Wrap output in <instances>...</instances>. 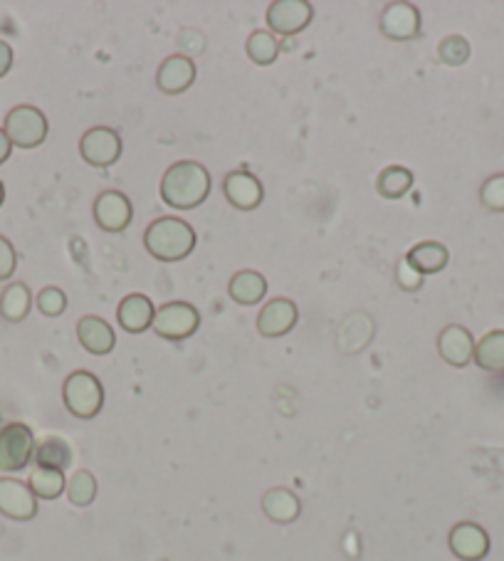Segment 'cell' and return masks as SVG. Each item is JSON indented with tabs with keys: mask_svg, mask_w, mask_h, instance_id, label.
Returning <instances> with one entry per match:
<instances>
[{
	"mask_svg": "<svg viewBox=\"0 0 504 561\" xmlns=\"http://www.w3.org/2000/svg\"><path fill=\"white\" fill-rule=\"evenodd\" d=\"M210 173L198 161H176L161 176V201L173 211H193L206 203Z\"/></svg>",
	"mask_w": 504,
	"mask_h": 561,
	"instance_id": "cell-1",
	"label": "cell"
},
{
	"mask_svg": "<svg viewBox=\"0 0 504 561\" xmlns=\"http://www.w3.org/2000/svg\"><path fill=\"white\" fill-rule=\"evenodd\" d=\"M144 245L149 250V255H154L161 262L186 260L193 253V248H196V230L183 218H156L146 228Z\"/></svg>",
	"mask_w": 504,
	"mask_h": 561,
	"instance_id": "cell-2",
	"label": "cell"
},
{
	"mask_svg": "<svg viewBox=\"0 0 504 561\" xmlns=\"http://www.w3.org/2000/svg\"><path fill=\"white\" fill-rule=\"evenodd\" d=\"M62 401H65L67 411L75 418L89 421V418L97 416L104 406V386L89 371H75L65 379L62 386Z\"/></svg>",
	"mask_w": 504,
	"mask_h": 561,
	"instance_id": "cell-3",
	"label": "cell"
},
{
	"mask_svg": "<svg viewBox=\"0 0 504 561\" xmlns=\"http://www.w3.org/2000/svg\"><path fill=\"white\" fill-rule=\"evenodd\" d=\"M35 458V433L25 423L0 428V473H20Z\"/></svg>",
	"mask_w": 504,
	"mask_h": 561,
	"instance_id": "cell-4",
	"label": "cell"
},
{
	"mask_svg": "<svg viewBox=\"0 0 504 561\" xmlns=\"http://www.w3.org/2000/svg\"><path fill=\"white\" fill-rule=\"evenodd\" d=\"M201 327V314L193 307L191 302H166L161 307H156L154 314V329L159 337L168 339V342H183V339L193 337Z\"/></svg>",
	"mask_w": 504,
	"mask_h": 561,
	"instance_id": "cell-5",
	"label": "cell"
},
{
	"mask_svg": "<svg viewBox=\"0 0 504 561\" xmlns=\"http://www.w3.org/2000/svg\"><path fill=\"white\" fill-rule=\"evenodd\" d=\"M3 131L8 134L10 144L18 146V149H35V146H40L47 139L50 124H47V117L38 107L20 104V107L8 112Z\"/></svg>",
	"mask_w": 504,
	"mask_h": 561,
	"instance_id": "cell-6",
	"label": "cell"
},
{
	"mask_svg": "<svg viewBox=\"0 0 504 561\" xmlns=\"http://www.w3.org/2000/svg\"><path fill=\"white\" fill-rule=\"evenodd\" d=\"M80 154L94 169H109L122 156V136L109 127H92L84 131L80 141Z\"/></svg>",
	"mask_w": 504,
	"mask_h": 561,
	"instance_id": "cell-7",
	"label": "cell"
},
{
	"mask_svg": "<svg viewBox=\"0 0 504 561\" xmlns=\"http://www.w3.org/2000/svg\"><path fill=\"white\" fill-rule=\"evenodd\" d=\"M314 18V8L307 0H275L267 8V25H270L272 35H282V38H294L302 33Z\"/></svg>",
	"mask_w": 504,
	"mask_h": 561,
	"instance_id": "cell-8",
	"label": "cell"
},
{
	"mask_svg": "<svg viewBox=\"0 0 504 561\" xmlns=\"http://www.w3.org/2000/svg\"><path fill=\"white\" fill-rule=\"evenodd\" d=\"M0 515L15 522H28L38 515V497L30 485L15 477H0Z\"/></svg>",
	"mask_w": 504,
	"mask_h": 561,
	"instance_id": "cell-9",
	"label": "cell"
},
{
	"mask_svg": "<svg viewBox=\"0 0 504 561\" xmlns=\"http://www.w3.org/2000/svg\"><path fill=\"white\" fill-rule=\"evenodd\" d=\"M134 218L129 196L122 191H102L94 198V220L107 233H122Z\"/></svg>",
	"mask_w": 504,
	"mask_h": 561,
	"instance_id": "cell-10",
	"label": "cell"
},
{
	"mask_svg": "<svg viewBox=\"0 0 504 561\" xmlns=\"http://www.w3.org/2000/svg\"><path fill=\"white\" fill-rule=\"evenodd\" d=\"M378 28L386 35L388 40H396V43H406L413 40L420 30V13L416 5L411 3H388L383 8L381 18H378Z\"/></svg>",
	"mask_w": 504,
	"mask_h": 561,
	"instance_id": "cell-11",
	"label": "cell"
},
{
	"mask_svg": "<svg viewBox=\"0 0 504 561\" xmlns=\"http://www.w3.org/2000/svg\"><path fill=\"white\" fill-rule=\"evenodd\" d=\"M450 552L462 561H482L490 554V537L475 522H460L450 529Z\"/></svg>",
	"mask_w": 504,
	"mask_h": 561,
	"instance_id": "cell-12",
	"label": "cell"
},
{
	"mask_svg": "<svg viewBox=\"0 0 504 561\" xmlns=\"http://www.w3.org/2000/svg\"><path fill=\"white\" fill-rule=\"evenodd\" d=\"M297 317V304L287 300V297H277V300L267 302L260 309V314H257V332L267 339L285 337L287 332H292L294 324H297Z\"/></svg>",
	"mask_w": 504,
	"mask_h": 561,
	"instance_id": "cell-13",
	"label": "cell"
},
{
	"mask_svg": "<svg viewBox=\"0 0 504 561\" xmlns=\"http://www.w3.org/2000/svg\"><path fill=\"white\" fill-rule=\"evenodd\" d=\"M223 193L238 211H255L265 198L262 183L250 171H230L223 181Z\"/></svg>",
	"mask_w": 504,
	"mask_h": 561,
	"instance_id": "cell-14",
	"label": "cell"
},
{
	"mask_svg": "<svg viewBox=\"0 0 504 561\" xmlns=\"http://www.w3.org/2000/svg\"><path fill=\"white\" fill-rule=\"evenodd\" d=\"M438 351L445 364L465 369L475 356V339H472L470 329L460 327V324H448L438 337Z\"/></svg>",
	"mask_w": 504,
	"mask_h": 561,
	"instance_id": "cell-15",
	"label": "cell"
},
{
	"mask_svg": "<svg viewBox=\"0 0 504 561\" xmlns=\"http://www.w3.org/2000/svg\"><path fill=\"white\" fill-rule=\"evenodd\" d=\"M196 62L188 55H171L156 72V87L164 94H181L196 82Z\"/></svg>",
	"mask_w": 504,
	"mask_h": 561,
	"instance_id": "cell-16",
	"label": "cell"
},
{
	"mask_svg": "<svg viewBox=\"0 0 504 561\" xmlns=\"http://www.w3.org/2000/svg\"><path fill=\"white\" fill-rule=\"evenodd\" d=\"M154 314L156 307L154 302L149 300L146 295H126L117 307V322L119 327L126 329L129 334H141L146 329H151L154 324Z\"/></svg>",
	"mask_w": 504,
	"mask_h": 561,
	"instance_id": "cell-17",
	"label": "cell"
},
{
	"mask_svg": "<svg viewBox=\"0 0 504 561\" xmlns=\"http://www.w3.org/2000/svg\"><path fill=\"white\" fill-rule=\"evenodd\" d=\"M77 339L89 354L94 356H104L117 346V337H114L112 324L104 322L102 317H94V314H87L77 322Z\"/></svg>",
	"mask_w": 504,
	"mask_h": 561,
	"instance_id": "cell-18",
	"label": "cell"
},
{
	"mask_svg": "<svg viewBox=\"0 0 504 561\" xmlns=\"http://www.w3.org/2000/svg\"><path fill=\"white\" fill-rule=\"evenodd\" d=\"M228 295L230 300L243 304V307H252V304L262 302L267 295L265 275H260L257 270L235 272L228 282Z\"/></svg>",
	"mask_w": 504,
	"mask_h": 561,
	"instance_id": "cell-19",
	"label": "cell"
},
{
	"mask_svg": "<svg viewBox=\"0 0 504 561\" xmlns=\"http://www.w3.org/2000/svg\"><path fill=\"white\" fill-rule=\"evenodd\" d=\"M413 267L420 272V275H435V272L445 270L448 267L450 253L443 243L438 240H423V243L413 245L406 255H403Z\"/></svg>",
	"mask_w": 504,
	"mask_h": 561,
	"instance_id": "cell-20",
	"label": "cell"
},
{
	"mask_svg": "<svg viewBox=\"0 0 504 561\" xmlns=\"http://www.w3.org/2000/svg\"><path fill=\"white\" fill-rule=\"evenodd\" d=\"M262 510H265V515L270 517L272 522L290 524L299 517V512H302V502H299V497L294 495L292 490H287V487H272V490H267L265 497H262Z\"/></svg>",
	"mask_w": 504,
	"mask_h": 561,
	"instance_id": "cell-21",
	"label": "cell"
},
{
	"mask_svg": "<svg viewBox=\"0 0 504 561\" xmlns=\"http://www.w3.org/2000/svg\"><path fill=\"white\" fill-rule=\"evenodd\" d=\"M33 460L38 468H52L65 473V470L72 465V460H75V455H72V448L67 440L57 438V435H50V438L40 440V443L35 445Z\"/></svg>",
	"mask_w": 504,
	"mask_h": 561,
	"instance_id": "cell-22",
	"label": "cell"
},
{
	"mask_svg": "<svg viewBox=\"0 0 504 561\" xmlns=\"http://www.w3.org/2000/svg\"><path fill=\"white\" fill-rule=\"evenodd\" d=\"M482 371H504V329L485 334L475 344V356H472Z\"/></svg>",
	"mask_w": 504,
	"mask_h": 561,
	"instance_id": "cell-23",
	"label": "cell"
},
{
	"mask_svg": "<svg viewBox=\"0 0 504 561\" xmlns=\"http://www.w3.org/2000/svg\"><path fill=\"white\" fill-rule=\"evenodd\" d=\"M30 307H33V295H30L28 285H23V282H13L0 295V314L8 322H23L30 314Z\"/></svg>",
	"mask_w": 504,
	"mask_h": 561,
	"instance_id": "cell-24",
	"label": "cell"
},
{
	"mask_svg": "<svg viewBox=\"0 0 504 561\" xmlns=\"http://www.w3.org/2000/svg\"><path fill=\"white\" fill-rule=\"evenodd\" d=\"M413 188V171L406 166H386L376 178V191L388 201H398Z\"/></svg>",
	"mask_w": 504,
	"mask_h": 561,
	"instance_id": "cell-25",
	"label": "cell"
},
{
	"mask_svg": "<svg viewBox=\"0 0 504 561\" xmlns=\"http://www.w3.org/2000/svg\"><path fill=\"white\" fill-rule=\"evenodd\" d=\"M28 485L38 500H57V497L67 490V477L62 470L38 468V465H35V470L30 473Z\"/></svg>",
	"mask_w": 504,
	"mask_h": 561,
	"instance_id": "cell-26",
	"label": "cell"
},
{
	"mask_svg": "<svg viewBox=\"0 0 504 561\" xmlns=\"http://www.w3.org/2000/svg\"><path fill=\"white\" fill-rule=\"evenodd\" d=\"M245 50H248V57L255 65L267 67L280 55V43H277L275 35L267 33V30H255L248 38V43H245Z\"/></svg>",
	"mask_w": 504,
	"mask_h": 561,
	"instance_id": "cell-27",
	"label": "cell"
},
{
	"mask_svg": "<svg viewBox=\"0 0 504 561\" xmlns=\"http://www.w3.org/2000/svg\"><path fill=\"white\" fill-rule=\"evenodd\" d=\"M67 500L75 507H89L97 497V477L89 470H77L75 475L67 480Z\"/></svg>",
	"mask_w": 504,
	"mask_h": 561,
	"instance_id": "cell-28",
	"label": "cell"
},
{
	"mask_svg": "<svg viewBox=\"0 0 504 561\" xmlns=\"http://www.w3.org/2000/svg\"><path fill=\"white\" fill-rule=\"evenodd\" d=\"M470 43L462 35H448L438 45V60L448 67H460L470 60Z\"/></svg>",
	"mask_w": 504,
	"mask_h": 561,
	"instance_id": "cell-29",
	"label": "cell"
},
{
	"mask_svg": "<svg viewBox=\"0 0 504 561\" xmlns=\"http://www.w3.org/2000/svg\"><path fill=\"white\" fill-rule=\"evenodd\" d=\"M480 203L492 213H504V173L487 178L480 188Z\"/></svg>",
	"mask_w": 504,
	"mask_h": 561,
	"instance_id": "cell-30",
	"label": "cell"
},
{
	"mask_svg": "<svg viewBox=\"0 0 504 561\" xmlns=\"http://www.w3.org/2000/svg\"><path fill=\"white\" fill-rule=\"evenodd\" d=\"M35 302H38V309L45 314V317H60V314L67 309V295L55 285L42 287Z\"/></svg>",
	"mask_w": 504,
	"mask_h": 561,
	"instance_id": "cell-31",
	"label": "cell"
},
{
	"mask_svg": "<svg viewBox=\"0 0 504 561\" xmlns=\"http://www.w3.org/2000/svg\"><path fill=\"white\" fill-rule=\"evenodd\" d=\"M423 280H425V277L420 275V272L411 265V262H408L406 258L398 260V265H396V282H398V285H401V290L418 292L420 287H423Z\"/></svg>",
	"mask_w": 504,
	"mask_h": 561,
	"instance_id": "cell-32",
	"label": "cell"
},
{
	"mask_svg": "<svg viewBox=\"0 0 504 561\" xmlns=\"http://www.w3.org/2000/svg\"><path fill=\"white\" fill-rule=\"evenodd\" d=\"M15 267H18V253H15L13 243L0 235V282L10 280L15 272Z\"/></svg>",
	"mask_w": 504,
	"mask_h": 561,
	"instance_id": "cell-33",
	"label": "cell"
},
{
	"mask_svg": "<svg viewBox=\"0 0 504 561\" xmlns=\"http://www.w3.org/2000/svg\"><path fill=\"white\" fill-rule=\"evenodd\" d=\"M13 67V47H10L5 40H0V80L10 72Z\"/></svg>",
	"mask_w": 504,
	"mask_h": 561,
	"instance_id": "cell-34",
	"label": "cell"
},
{
	"mask_svg": "<svg viewBox=\"0 0 504 561\" xmlns=\"http://www.w3.org/2000/svg\"><path fill=\"white\" fill-rule=\"evenodd\" d=\"M10 154H13V144H10L8 134H5V131L0 129V166H3L5 161L10 159Z\"/></svg>",
	"mask_w": 504,
	"mask_h": 561,
	"instance_id": "cell-35",
	"label": "cell"
},
{
	"mask_svg": "<svg viewBox=\"0 0 504 561\" xmlns=\"http://www.w3.org/2000/svg\"><path fill=\"white\" fill-rule=\"evenodd\" d=\"M3 201H5V186L3 181H0V206H3Z\"/></svg>",
	"mask_w": 504,
	"mask_h": 561,
	"instance_id": "cell-36",
	"label": "cell"
}]
</instances>
